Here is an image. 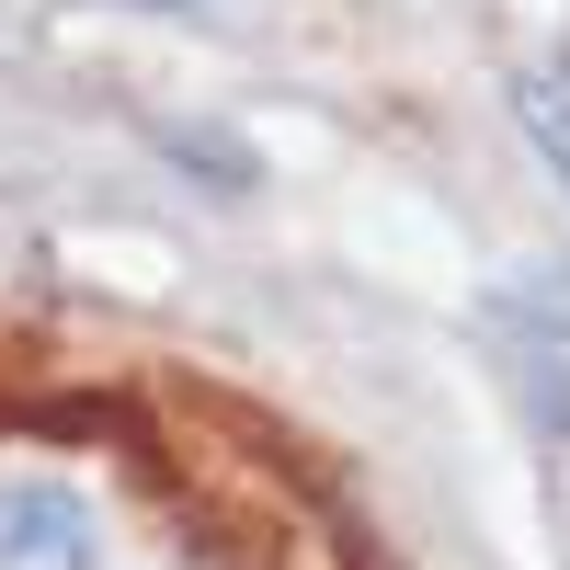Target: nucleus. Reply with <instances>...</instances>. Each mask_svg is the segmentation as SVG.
Returning <instances> with one entry per match:
<instances>
[{"instance_id": "nucleus-1", "label": "nucleus", "mask_w": 570, "mask_h": 570, "mask_svg": "<svg viewBox=\"0 0 570 570\" xmlns=\"http://www.w3.org/2000/svg\"><path fill=\"white\" fill-rule=\"evenodd\" d=\"M91 559V513L69 502V491H12L0 502V570H80Z\"/></svg>"}, {"instance_id": "nucleus-2", "label": "nucleus", "mask_w": 570, "mask_h": 570, "mask_svg": "<svg viewBox=\"0 0 570 570\" xmlns=\"http://www.w3.org/2000/svg\"><path fill=\"white\" fill-rule=\"evenodd\" d=\"M491 331H525L537 354H559V343H570V263L502 274V285H491Z\"/></svg>"}, {"instance_id": "nucleus-3", "label": "nucleus", "mask_w": 570, "mask_h": 570, "mask_svg": "<svg viewBox=\"0 0 570 570\" xmlns=\"http://www.w3.org/2000/svg\"><path fill=\"white\" fill-rule=\"evenodd\" d=\"M149 149L171 171H206V195H252V183H263V149L228 137V126H149Z\"/></svg>"}, {"instance_id": "nucleus-4", "label": "nucleus", "mask_w": 570, "mask_h": 570, "mask_svg": "<svg viewBox=\"0 0 570 570\" xmlns=\"http://www.w3.org/2000/svg\"><path fill=\"white\" fill-rule=\"evenodd\" d=\"M513 126H525V149L559 171V195H570V115H559V91H548V80H513Z\"/></svg>"}, {"instance_id": "nucleus-5", "label": "nucleus", "mask_w": 570, "mask_h": 570, "mask_svg": "<svg viewBox=\"0 0 570 570\" xmlns=\"http://www.w3.org/2000/svg\"><path fill=\"white\" fill-rule=\"evenodd\" d=\"M126 12H206V0H126Z\"/></svg>"}]
</instances>
